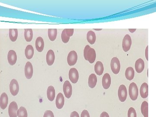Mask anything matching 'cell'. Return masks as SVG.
<instances>
[{"instance_id":"obj_24","label":"cell","mask_w":156,"mask_h":117,"mask_svg":"<svg viewBox=\"0 0 156 117\" xmlns=\"http://www.w3.org/2000/svg\"><path fill=\"white\" fill-rule=\"evenodd\" d=\"M125 76L126 79L128 80H132L134 76V69L131 67L127 68L125 73Z\"/></svg>"},{"instance_id":"obj_29","label":"cell","mask_w":156,"mask_h":117,"mask_svg":"<svg viewBox=\"0 0 156 117\" xmlns=\"http://www.w3.org/2000/svg\"><path fill=\"white\" fill-rule=\"evenodd\" d=\"M57 30L56 29H48V37L52 41H55L57 37Z\"/></svg>"},{"instance_id":"obj_16","label":"cell","mask_w":156,"mask_h":117,"mask_svg":"<svg viewBox=\"0 0 156 117\" xmlns=\"http://www.w3.org/2000/svg\"><path fill=\"white\" fill-rule=\"evenodd\" d=\"M135 70L137 73H141L144 69V62L142 58H139L135 62Z\"/></svg>"},{"instance_id":"obj_27","label":"cell","mask_w":156,"mask_h":117,"mask_svg":"<svg viewBox=\"0 0 156 117\" xmlns=\"http://www.w3.org/2000/svg\"><path fill=\"white\" fill-rule=\"evenodd\" d=\"M24 37L26 41L30 42L33 37V33L31 29H25L24 30Z\"/></svg>"},{"instance_id":"obj_5","label":"cell","mask_w":156,"mask_h":117,"mask_svg":"<svg viewBox=\"0 0 156 117\" xmlns=\"http://www.w3.org/2000/svg\"><path fill=\"white\" fill-rule=\"evenodd\" d=\"M118 96L121 102H124L127 97V90L125 85H122L119 87Z\"/></svg>"},{"instance_id":"obj_7","label":"cell","mask_w":156,"mask_h":117,"mask_svg":"<svg viewBox=\"0 0 156 117\" xmlns=\"http://www.w3.org/2000/svg\"><path fill=\"white\" fill-rule=\"evenodd\" d=\"M78 56L75 51L70 52L67 56L68 64L70 66H72L76 64L77 61Z\"/></svg>"},{"instance_id":"obj_40","label":"cell","mask_w":156,"mask_h":117,"mask_svg":"<svg viewBox=\"0 0 156 117\" xmlns=\"http://www.w3.org/2000/svg\"><path fill=\"white\" fill-rule=\"evenodd\" d=\"M95 30H101L102 29H95Z\"/></svg>"},{"instance_id":"obj_39","label":"cell","mask_w":156,"mask_h":117,"mask_svg":"<svg viewBox=\"0 0 156 117\" xmlns=\"http://www.w3.org/2000/svg\"><path fill=\"white\" fill-rule=\"evenodd\" d=\"M129 30L131 33H133L136 31V29H129Z\"/></svg>"},{"instance_id":"obj_35","label":"cell","mask_w":156,"mask_h":117,"mask_svg":"<svg viewBox=\"0 0 156 117\" xmlns=\"http://www.w3.org/2000/svg\"><path fill=\"white\" fill-rule=\"evenodd\" d=\"M81 117H90V115L88 111L84 110L81 114Z\"/></svg>"},{"instance_id":"obj_8","label":"cell","mask_w":156,"mask_h":117,"mask_svg":"<svg viewBox=\"0 0 156 117\" xmlns=\"http://www.w3.org/2000/svg\"><path fill=\"white\" fill-rule=\"evenodd\" d=\"M69 77L73 83L75 84L77 83L79 80V74L76 69L73 68L69 70Z\"/></svg>"},{"instance_id":"obj_14","label":"cell","mask_w":156,"mask_h":117,"mask_svg":"<svg viewBox=\"0 0 156 117\" xmlns=\"http://www.w3.org/2000/svg\"><path fill=\"white\" fill-rule=\"evenodd\" d=\"M9 103V97L5 92H4L0 97V107L2 109H5L8 106Z\"/></svg>"},{"instance_id":"obj_23","label":"cell","mask_w":156,"mask_h":117,"mask_svg":"<svg viewBox=\"0 0 156 117\" xmlns=\"http://www.w3.org/2000/svg\"><path fill=\"white\" fill-rule=\"evenodd\" d=\"M47 96L48 99L50 101H52L54 100L55 98V90L53 86L48 87L47 90Z\"/></svg>"},{"instance_id":"obj_34","label":"cell","mask_w":156,"mask_h":117,"mask_svg":"<svg viewBox=\"0 0 156 117\" xmlns=\"http://www.w3.org/2000/svg\"><path fill=\"white\" fill-rule=\"evenodd\" d=\"M44 117H54L53 112L50 110H48L45 112Z\"/></svg>"},{"instance_id":"obj_25","label":"cell","mask_w":156,"mask_h":117,"mask_svg":"<svg viewBox=\"0 0 156 117\" xmlns=\"http://www.w3.org/2000/svg\"><path fill=\"white\" fill-rule=\"evenodd\" d=\"M87 40L90 44H94L96 41V35L94 32L89 31L87 34Z\"/></svg>"},{"instance_id":"obj_10","label":"cell","mask_w":156,"mask_h":117,"mask_svg":"<svg viewBox=\"0 0 156 117\" xmlns=\"http://www.w3.org/2000/svg\"><path fill=\"white\" fill-rule=\"evenodd\" d=\"M18 106L15 101H13L10 103L9 108V114L10 117H17Z\"/></svg>"},{"instance_id":"obj_31","label":"cell","mask_w":156,"mask_h":117,"mask_svg":"<svg viewBox=\"0 0 156 117\" xmlns=\"http://www.w3.org/2000/svg\"><path fill=\"white\" fill-rule=\"evenodd\" d=\"M61 38L62 42L65 43V44H66V43H67L69 41L70 37H69L66 34L64 30L62 31V33Z\"/></svg>"},{"instance_id":"obj_28","label":"cell","mask_w":156,"mask_h":117,"mask_svg":"<svg viewBox=\"0 0 156 117\" xmlns=\"http://www.w3.org/2000/svg\"><path fill=\"white\" fill-rule=\"evenodd\" d=\"M141 111L144 117H148V104L147 101L143 102L141 105Z\"/></svg>"},{"instance_id":"obj_17","label":"cell","mask_w":156,"mask_h":117,"mask_svg":"<svg viewBox=\"0 0 156 117\" xmlns=\"http://www.w3.org/2000/svg\"><path fill=\"white\" fill-rule=\"evenodd\" d=\"M65 99L62 93H59L56 97V107L58 109H61L64 105Z\"/></svg>"},{"instance_id":"obj_1","label":"cell","mask_w":156,"mask_h":117,"mask_svg":"<svg viewBox=\"0 0 156 117\" xmlns=\"http://www.w3.org/2000/svg\"><path fill=\"white\" fill-rule=\"evenodd\" d=\"M84 56L85 59L89 61V63H94L96 59L95 50L91 48L89 45H87L84 50Z\"/></svg>"},{"instance_id":"obj_38","label":"cell","mask_w":156,"mask_h":117,"mask_svg":"<svg viewBox=\"0 0 156 117\" xmlns=\"http://www.w3.org/2000/svg\"><path fill=\"white\" fill-rule=\"evenodd\" d=\"M145 56L147 60H148V46H147L145 50Z\"/></svg>"},{"instance_id":"obj_11","label":"cell","mask_w":156,"mask_h":117,"mask_svg":"<svg viewBox=\"0 0 156 117\" xmlns=\"http://www.w3.org/2000/svg\"><path fill=\"white\" fill-rule=\"evenodd\" d=\"M24 72L27 79L29 80L32 77L33 75V67L31 63L29 62H27L25 65Z\"/></svg>"},{"instance_id":"obj_6","label":"cell","mask_w":156,"mask_h":117,"mask_svg":"<svg viewBox=\"0 0 156 117\" xmlns=\"http://www.w3.org/2000/svg\"><path fill=\"white\" fill-rule=\"evenodd\" d=\"M132 41L131 37L128 34H126L123 38L122 41V48L125 52H127L131 48Z\"/></svg>"},{"instance_id":"obj_15","label":"cell","mask_w":156,"mask_h":117,"mask_svg":"<svg viewBox=\"0 0 156 117\" xmlns=\"http://www.w3.org/2000/svg\"><path fill=\"white\" fill-rule=\"evenodd\" d=\"M55 53L53 50H50L48 51L46 56L47 63L49 66H52L55 61Z\"/></svg>"},{"instance_id":"obj_37","label":"cell","mask_w":156,"mask_h":117,"mask_svg":"<svg viewBox=\"0 0 156 117\" xmlns=\"http://www.w3.org/2000/svg\"><path fill=\"white\" fill-rule=\"evenodd\" d=\"M100 117H109V116L106 112H103L101 113Z\"/></svg>"},{"instance_id":"obj_32","label":"cell","mask_w":156,"mask_h":117,"mask_svg":"<svg viewBox=\"0 0 156 117\" xmlns=\"http://www.w3.org/2000/svg\"><path fill=\"white\" fill-rule=\"evenodd\" d=\"M128 117H136V112L133 108L131 107L129 109L128 113Z\"/></svg>"},{"instance_id":"obj_26","label":"cell","mask_w":156,"mask_h":117,"mask_svg":"<svg viewBox=\"0 0 156 117\" xmlns=\"http://www.w3.org/2000/svg\"><path fill=\"white\" fill-rule=\"evenodd\" d=\"M18 37V30L17 29H9V38L12 42L16 41Z\"/></svg>"},{"instance_id":"obj_9","label":"cell","mask_w":156,"mask_h":117,"mask_svg":"<svg viewBox=\"0 0 156 117\" xmlns=\"http://www.w3.org/2000/svg\"><path fill=\"white\" fill-rule=\"evenodd\" d=\"M63 92L66 98H69L72 95L73 89L72 85L69 81L65 82L63 87Z\"/></svg>"},{"instance_id":"obj_2","label":"cell","mask_w":156,"mask_h":117,"mask_svg":"<svg viewBox=\"0 0 156 117\" xmlns=\"http://www.w3.org/2000/svg\"><path fill=\"white\" fill-rule=\"evenodd\" d=\"M129 94L132 101L137 99L138 96V89L135 83H132L130 84L129 87Z\"/></svg>"},{"instance_id":"obj_3","label":"cell","mask_w":156,"mask_h":117,"mask_svg":"<svg viewBox=\"0 0 156 117\" xmlns=\"http://www.w3.org/2000/svg\"><path fill=\"white\" fill-rule=\"evenodd\" d=\"M111 68L112 72L115 74H118L119 73L121 69V64L119 60L117 57H113L111 62Z\"/></svg>"},{"instance_id":"obj_30","label":"cell","mask_w":156,"mask_h":117,"mask_svg":"<svg viewBox=\"0 0 156 117\" xmlns=\"http://www.w3.org/2000/svg\"><path fill=\"white\" fill-rule=\"evenodd\" d=\"M17 116L18 117H27V112L26 109L23 107H21L17 110Z\"/></svg>"},{"instance_id":"obj_33","label":"cell","mask_w":156,"mask_h":117,"mask_svg":"<svg viewBox=\"0 0 156 117\" xmlns=\"http://www.w3.org/2000/svg\"><path fill=\"white\" fill-rule=\"evenodd\" d=\"M64 30L65 31L66 33L69 37L72 36L73 34V29H65Z\"/></svg>"},{"instance_id":"obj_4","label":"cell","mask_w":156,"mask_h":117,"mask_svg":"<svg viewBox=\"0 0 156 117\" xmlns=\"http://www.w3.org/2000/svg\"><path fill=\"white\" fill-rule=\"evenodd\" d=\"M10 91L13 96H16L19 91V86L18 82L15 79H13L10 83Z\"/></svg>"},{"instance_id":"obj_21","label":"cell","mask_w":156,"mask_h":117,"mask_svg":"<svg viewBox=\"0 0 156 117\" xmlns=\"http://www.w3.org/2000/svg\"><path fill=\"white\" fill-rule=\"evenodd\" d=\"M25 55L26 58L28 59L32 58L34 55V49L33 47L31 45L27 46L25 50Z\"/></svg>"},{"instance_id":"obj_13","label":"cell","mask_w":156,"mask_h":117,"mask_svg":"<svg viewBox=\"0 0 156 117\" xmlns=\"http://www.w3.org/2000/svg\"><path fill=\"white\" fill-rule=\"evenodd\" d=\"M102 84L104 89H108L110 87L111 84V78L109 74L108 73L105 74L102 78Z\"/></svg>"},{"instance_id":"obj_19","label":"cell","mask_w":156,"mask_h":117,"mask_svg":"<svg viewBox=\"0 0 156 117\" xmlns=\"http://www.w3.org/2000/svg\"><path fill=\"white\" fill-rule=\"evenodd\" d=\"M36 48L39 52H42L44 47V42L42 37H39L37 38L35 43Z\"/></svg>"},{"instance_id":"obj_22","label":"cell","mask_w":156,"mask_h":117,"mask_svg":"<svg viewBox=\"0 0 156 117\" xmlns=\"http://www.w3.org/2000/svg\"><path fill=\"white\" fill-rule=\"evenodd\" d=\"M104 70L103 65L101 61H98L95 65V71L98 76H101L103 74Z\"/></svg>"},{"instance_id":"obj_36","label":"cell","mask_w":156,"mask_h":117,"mask_svg":"<svg viewBox=\"0 0 156 117\" xmlns=\"http://www.w3.org/2000/svg\"><path fill=\"white\" fill-rule=\"evenodd\" d=\"M70 117H80L79 114L76 112L74 111L71 113Z\"/></svg>"},{"instance_id":"obj_12","label":"cell","mask_w":156,"mask_h":117,"mask_svg":"<svg viewBox=\"0 0 156 117\" xmlns=\"http://www.w3.org/2000/svg\"><path fill=\"white\" fill-rule=\"evenodd\" d=\"M8 60L9 64L11 66L15 64L17 60V56L16 52L14 50H10L8 53Z\"/></svg>"},{"instance_id":"obj_18","label":"cell","mask_w":156,"mask_h":117,"mask_svg":"<svg viewBox=\"0 0 156 117\" xmlns=\"http://www.w3.org/2000/svg\"><path fill=\"white\" fill-rule=\"evenodd\" d=\"M140 95L143 98H147L148 95V86L147 83L142 84L140 88Z\"/></svg>"},{"instance_id":"obj_20","label":"cell","mask_w":156,"mask_h":117,"mask_svg":"<svg viewBox=\"0 0 156 117\" xmlns=\"http://www.w3.org/2000/svg\"><path fill=\"white\" fill-rule=\"evenodd\" d=\"M97 83V78L95 74L92 73L89 76L88 84L89 87L91 89H93L96 86Z\"/></svg>"}]
</instances>
